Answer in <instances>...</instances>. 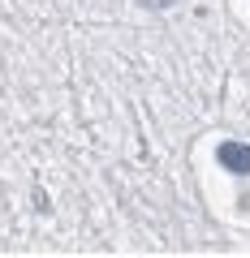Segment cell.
<instances>
[{
  "mask_svg": "<svg viewBox=\"0 0 250 258\" xmlns=\"http://www.w3.org/2000/svg\"><path fill=\"white\" fill-rule=\"evenodd\" d=\"M216 159H220L229 172H250V147H241V142H224V147L216 151Z\"/></svg>",
  "mask_w": 250,
  "mask_h": 258,
  "instance_id": "6da1fadb",
  "label": "cell"
},
{
  "mask_svg": "<svg viewBox=\"0 0 250 258\" xmlns=\"http://www.w3.org/2000/svg\"><path fill=\"white\" fill-rule=\"evenodd\" d=\"M142 5H151V9H164V5H173V0H142Z\"/></svg>",
  "mask_w": 250,
  "mask_h": 258,
  "instance_id": "7a4b0ae2",
  "label": "cell"
}]
</instances>
